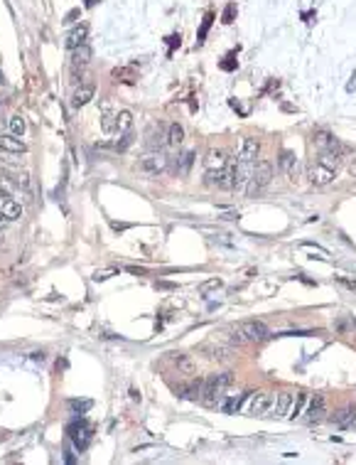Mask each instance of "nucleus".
<instances>
[{"instance_id": "41", "label": "nucleus", "mask_w": 356, "mask_h": 465, "mask_svg": "<svg viewBox=\"0 0 356 465\" xmlns=\"http://www.w3.org/2000/svg\"><path fill=\"white\" fill-rule=\"evenodd\" d=\"M339 283H344L346 288H351V291H356V281H351V278H344V276H339Z\"/></svg>"}, {"instance_id": "25", "label": "nucleus", "mask_w": 356, "mask_h": 465, "mask_svg": "<svg viewBox=\"0 0 356 465\" xmlns=\"http://www.w3.org/2000/svg\"><path fill=\"white\" fill-rule=\"evenodd\" d=\"M172 362H174V367L182 374L194 372V362H192V357H187V354H172Z\"/></svg>"}, {"instance_id": "42", "label": "nucleus", "mask_w": 356, "mask_h": 465, "mask_svg": "<svg viewBox=\"0 0 356 465\" xmlns=\"http://www.w3.org/2000/svg\"><path fill=\"white\" fill-rule=\"evenodd\" d=\"M231 59H233V57H226V62H221V67H224L226 72H231V69H233V67H236V64H233V62H231Z\"/></svg>"}, {"instance_id": "7", "label": "nucleus", "mask_w": 356, "mask_h": 465, "mask_svg": "<svg viewBox=\"0 0 356 465\" xmlns=\"http://www.w3.org/2000/svg\"><path fill=\"white\" fill-rule=\"evenodd\" d=\"M0 153L3 155H25L27 153V146L20 141L18 135H0Z\"/></svg>"}, {"instance_id": "28", "label": "nucleus", "mask_w": 356, "mask_h": 465, "mask_svg": "<svg viewBox=\"0 0 356 465\" xmlns=\"http://www.w3.org/2000/svg\"><path fill=\"white\" fill-rule=\"evenodd\" d=\"M251 394V391H248ZM248 394H241V396H228V399H224L221 401V409H224V413H236L239 411V406H241V401H244Z\"/></svg>"}, {"instance_id": "44", "label": "nucleus", "mask_w": 356, "mask_h": 465, "mask_svg": "<svg viewBox=\"0 0 356 465\" xmlns=\"http://www.w3.org/2000/svg\"><path fill=\"white\" fill-rule=\"evenodd\" d=\"M76 18H79V10H72V13L67 15V22H74Z\"/></svg>"}, {"instance_id": "20", "label": "nucleus", "mask_w": 356, "mask_h": 465, "mask_svg": "<svg viewBox=\"0 0 356 465\" xmlns=\"http://www.w3.org/2000/svg\"><path fill=\"white\" fill-rule=\"evenodd\" d=\"M133 128V113L131 111H121L115 116V133H131Z\"/></svg>"}, {"instance_id": "21", "label": "nucleus", "mask_w": 356, "mask_h": 465, "mask_svg": "<svg viewBox=\"0 0 356 465\" xmlns=\"http://www.w3.org/2000/svg\"><path fill=\"white\" fill-rule=\"evenodd\" d=\"M162 143H167V135L162 133V128H160V126H157V128L152 126V128L148 130V148H150V150H157L160 146H162Z\"/></svg>"}, {"instance_id": "31", "label": "nucleus", "mask_w": 356, "mask_h": 465, "mask_svg": "<svg viewBox=\"0 0 356 465\" xmlns=\"http://www.w3.org/2000/svg\"><path fill=\"white\" fill-rule=\"evenodd\" d=\"M305 401H307V394H305V391H298V396H295V404H292V406H290V413H292V416H300L302 413V406H305Z\"/></svg>"}, {"instance_id": "4", "label": "nucleus", "mask_w": 356, "mask_h": 465, "mask_svg": "<svg viewBox=\"0 0 356 465\" xmlns=\"http://www.w3.org/2000/svg\"><path fill=\"white\" fill-rule=\"evenodd\" d=\"M312 141H315V148H317L319 153H337V155L344 153V146L339 143V138H334L329 130H324V128L315 130Z\"/></svg>"}, {"instance_id": "35", "label": "nucleus", "mask_w": 356, "mask_h": 465, "mask_svg": "<svg viewBox=\"0 0 356 465\" xmlns=\"http://www.w3.org/2000/svg\"><path fill=\"white\" fill-rule=\"evenodd\" d=\"M131 143H133V135H131V133H123V138H121V143H115L113 148H115V150H126V148H128V146H131Z\"/></svg>"}, {"instance_id": "45", "label": "nucleus", "mask_w": 356, "mask_h": 465, "mask_svg": "<svg viewBox=\"0 0 356 465\" xmlns=\"http://www.w3.org/2000/svg\"><path fill=\"white\" fill-rule=\"evenodd\" d=\"M8 224H10V219H8V217L0 212V229H3V226H8Z\"/></svg>"}, {"instance_id": "6", "label": "nucleus", "mask_w": 356, "mask_h": 465, "mask_svg": "<svg viewBox=\"0 0 356 465\" xmlns=\"http://www.w3.org/2000/svg\"><path fill=\"white\" fill-rule=\"evenodd\" d=\"M273 404H275V394H270V391H258V394L251 399V404H248V413H251V416H261V413H265Z\"/></svg>"}, {"instance_id": "27", "label": "nucleus", "mask_w": 356, "mask_h": 465, "mask_svg": "<svg viewBox=\"0 0 356 465\" xmlns=\"http://www.w3.org/2000/svg\"><path fill=\"white\" fill-rule=\"evenodd\" d=\"M8 126H10V133H13V135H18V138H22V135H25V130H27V126H25V118H22L20 113L10 116Z\"/></svg>"}, {"instance_id": "30", "label": "nucleus", "mask_w": 356, "mask_h": 465, "mask_svg": "<svg viewBox=\"0 0 356 465\" xmlns=\"http://www.w3.org/2000/svg\"><path fill=\"white\" fill-rule=\"evenodd\" d=\"M334 330H337L339 335H349L354 330V317H339V320H334Z\"/></svg>"}, {"instance_id": "15", "label": "nucleus", "mask_w": 356, "mask_h": 465, "mask_svg": "<svg viewBox=\"0 0 356 465\" xmlns=\"http://www.w3.org/2000/svg\"><path fill=\"white\" fill-rule=\"evenodd\" d=\"M236 177H239L236 165H224V170H221V180H219V187H221V190H236Z\"/></svg>"}, {"instance_id": "34", "label": "nucleus", "mask_w": 356, "mask_h": 465, "mask_svg": "<svg viewBox=\"0 0 356 465\" xmlns=\"http://www.w3.org/2000/svg\"><path fill=\"white\" fill-rule=\"evenodd\" d=\"M101 126H103V130H106V133H113V130H115V116H103Z\"/></svg>"}, {"instance_id": "24", "label": "nucleus", "mask_w": 356, "mask_h": 465, "mask_svg": "<svg viewBox=\"0 0 356 465\" xmlns=\"http://www.w3.org/2000/svg\"><path fill=\"white\" fill-rule=\"evenodd\" d=\"M192 163H194V153H192V150L182 153V155L177 158V163H174V170H177V175H189V168H192Z\"/></svg>"}, {"instance_id": "9", "label": "nucleus", "mask_w": 356, "mask_h": 465, "mask_svg": "<svg viewBox=\"0 0 356 465\" xmlns=\"http://www.w3.org/2000/svg\"><path fill=\"white\" fill-rule=\"evenodd\" d=\"M96 94V86L91 84V81H86V84H81L79 89L74 91V96H72V106L74 109H81V106H86L91 99H94Z\"/></svg>"}, {"instance_id": "48", "label": "nucleus", "mask_w": 356, "mask_h": 465, "mask_svg": "<svg viewBox=\"0 0 356 465\" xmlns=\"http://www.w3.org/2000/svg\"><path fill=\"white\" fill-rule=\"evenodd\" d=\"M3 81H5V76H3V72H0V84H3Z\"/></svg>"}, {"instance_id": "12", "label": "nucleus", "mask_w": 356, "mask_h": 465, "mask_svg": "<svg viewBox=\"0 0 356 465\" xmlns=\"http://www.w3.org/2000/svg\"><path fill=\"white\" fill-rule=\"evenodd\" d=\"M89 62H91V47L89 44H81V47L72 50V67L74 69H84Z\"/></svg>"}, {"instance_id": "17", "label": "nucleus", "mask_w": 356, "mask_h": 465, "mask_svg": "<svg viewBox=\"0 0 356 465\" xmlns=\"http://www.w3.org/2000/svg\"><path fill=\"white\" fill-rule=\"evenodd\" d=\"M226 165V155L224 150H209L204 158V168L206 170H221Z\"/></svg>"}, {"instance_id": "38", "label": "nucleus", "mask_w": 356, "mask_h": 465, "mask_svg": "<svg viewBox=\"0 0 356 465\" xmlns=\"http://www.w3.org/2000/svg\"><path fill=\"white\" fill-rule=\"evenodd\" d=\"M115 273H118L115 268H108V271H101V273H96V276H94V281H96V283H98V281H106V278H111V276H115Z\"/></svg>"}, {"instance_id": "26", "label": "nucleus", "mask_w": 356, "mask_h": 465, "mask_svg": "<svg viewBox=\"0 0 356 465\" xmlns=\"http://www.w3.org/2000/svg\"><path fill=\"white\" fill-rule=\"evenodd\" d=\"M111 76L115 79V81H126V84H131V81H135V69L133 67H115L111 72Z\"/></svg>"}, {"instance_id": "23", "label": "nucleus", "mask_w": 356, "mask_h": 465, "mask_svg": "<svg viewBox=\"0 0 356 465\" xmlns=\"http://www.w3.org/2000/svg\"><path fill=\"white\" fill-rule=\"evenodd\" d=\"M295 163H298V158H295V153H292V150H282L280 158H278V165H280V170H282V172H287V175H292Z\"/></svg>"}, {"instance_id": "18", "label": "nucleus", "mask_w": 356, "mask_h": 465, "mask_svg": "<svg viewBox=\"0 0 356 465\" xmlns=\"http://www.w3.org/2000/svg\"><path fill=\"white\" fill-rule=\"evenodd\" d=\"M180 396H182V399H189V401H197V399L202 396V382L194 379V382H189L185 387H180Z\"/></svg>"}, {"instance_id": "32", "label": "nucleus", "mask_w": 356, "mask_h": 465, "mask_svg": "<svg viewBox=\"0 0 356 465\" xmlns=\"http://www.w3.org/2000/svg\"><path fill=\"white\" fill-rule=\"evenodd\" d=\"M216 288H221V278H209V281H204V283L199 286V291H202V293L216 291Z\"/></svg>"}, {"instance_id": "13", "label": "nucleus", "mask_w": 356, "mask_h": 465, "mask_svg": "<svg viewBox=\"0 0 356 465\" xmlns=\"http://www.w3.org/2000/svg\"><path fill=\"white\" fill-rule=\"evenodd\" d=\"M0 212L10 219V222H18L20 217H22V205H20L18 200H3V205H0Z\"/></svg>"}, {"instance_id": "10", "label": "nucleus", "mask_w": 356, "mask_h": 465, "mask_svg": "<svg viewBox=\"0 0 356 465\" xmlns=\"http://www.w3.org/2000/svg\"><path fill=\"white\" fill-rule=\"evenodd\" d=\"M86 35H89V25H79L74 27L69 35H67V50H76V47H81V44H86Z\"/></svg>"}, {"instance_id": "2", "label": "nucleus", "mask_w": 356, "mask_h": 465, "mask_svg": "<svg viewBox=\"0 0 356 465\" xmlns=\"http://www.w3.org/2000/svg\"><path fill=\"white\" fill-rule=\"evenodd\" d=\"M138 170L140 172H148V175H160L167 170V155L160 153V150H152L148 155H143L138 160Z\"/></svg>"}, {"instance_id": "1", "label": "nucleus", "mask_w": 356, "mask_h": 465, "mask_svg": "<svg viewBox=\"0 0 356 465\" xmlns=\"http://www.w3.org/2000/svg\"><path fill=\"white\" fill-rule=\"evenodd\" d=\"M270 180H273V163H270V160H258V163H256V168H253L251 180H248L246 195H248V197L261 195L263 190L270 185Z\"/></svg>"}, {"instance_id": "19", "label": "nucleus", "mask_w": 356, "mask_h": 465, "mask_svg": "<svg viewBox=\"0 0 356 465\" xmlns=\"http://www.w3.org/2000/svg\"><path fill=\"white\" fill-rule=\"evenodd\" d=\"M290 406H292V394L290 391H280L278 394V401H275V416L290 413Z\"/></svg>"}, {"instance_id": "11", "label": "nucleus", "mask_w": 356, "mask_h": 465, "mask_svg": "<svg viewBox=\"0 0 356 465\" xmlns=\"http://www.w3.org/2000/svg\"><path fill=\"white\" fill-rule=\"evenodd\" d=\"M324 416V396L315 394V399H310V409H307V421L310 424H317Z\"/></svg>"}, {"instance_id": "3", "label": "nucleus", "mask_w": 356, "mask_h": 465, "mask_svg": "<svg viewBox=\"0 0 356 465\" xmlns=\"http://www.w3.org/2000/svg\"><path fill=\"white\" fill-rule=\"evenodd\" d=\"M334 177H337V170L329 168V165H324V163H310V168H307V180L312 182V185L317 187H324L329 185V182H334Z\"/></svg>"}, {"instance_id": "37", "label": "nucleus", "mask_w": 356, "mask_h": 465, "mask_svg": "<svg viewBox=\"0 0 356 465\" xmlns=\"http://www.w3.org/2000/svg\"><path fill=\"white\" fill-rule=\"evenodd\" d=\"M211 20H214V15H206L204 22H202V30H199V42L206 37V32H209V25H211Z\"/></svg>"}, {"instance_id": "5", "label": "nucleus", "mask_w": 356, "mask_h": 465, "mask_svg": "<svg viewBox=\"0 0 356 465\" xmlns=\"http://www.w3.org/2000/svg\"><path fill=\"white\" fill-rule=\"evenodd\" d=\"M239 330L246 337V342H261V340H265V337L270 335L268 325L261 322V320H246V322L239 325Z\"/></svg>"}, {"instance_id": "46", "label": "nucleus", "mask_w": 356, "mask_h": 465, "mask_svg": "<svg viewBox=\"0 0 356 465\" xmlns=\"http://www.w3.org/2000/svg\"><path fill=\"white\" fill-rule=\"evenodd\" d=\"M131 399H133V401H140V391H138V389H131Z\"/></svg>"}, {"instance_id": "43", "label": "nucleus", "mask_w": 356, "mask_h": 465, "mask_svg": "<svg viewBox=\"0 0 356 465\" xmlns=\"http://www.w3.org/2000/svg\"><path fill=\"white\" fill-rule=\"evenodd\" d=\"M346 91H356V69H354V74H351V81L346 84Z\"/></svg>"}, {"instance_id": "47", "label": "nucleus", "mask_w": 356, "mask_h": 465, "mask_svg": "<svg viewBox=\"0 0 356 465\" xmlns=\"http://www.w3.org/2000/svg\"><path fill=\"white\" fill-rule=\"evenodd\" d=\"M349 172H354V175H356V158L349 163Z\"/></svg>"}, {"instance_id": "22", "label": "nucleus", "mask_w": 356, "mask_h": 465, "mask_svg": "<svg viewBox=\"0 0 356 465\" xmlns=\"http://www.w3.org/2000/svg\"><path fill=\"white\" fill-rule=\"evenodd\" d=\"M182 141H185V128L180 126V123H169L167 128V143L172 148H177V146H182Z\"/></svg>"}, {"instance_id": "29", "label": "nucleus", "mask_w": 356, "mask_h": 465, "mask_svg": "<svg viewBox=\"0 0 356 465\" xmlns=\"http://www.w3.org/2000/svg\"><path fill=\"white\" fill-rule=\"evenodd\" d=\"M233 384V374L231 372H221L216 374V389H219V396H224V391Z\"/></svg>"}, {"instance_id": "39", "label": "nucleus", "mask_w": 356, "mask_h": 465, "mask_svg": "<svg viewBox=\"0 0 356 465\" xmlns=\"http://www.w3.org/2000/svg\"><path fill=\"white\" fill-rule=\"evenodd\" d=\"M233 13H236V5H226L224 10V22L228 25V22H233Z\"/></svg>"}, {"instance_id": "36", "label": "nucleus", "mask_w": 356, "mask_h": 465, "mask_svg": "<svg viewBox=\"0 0 356 465\" xmlns=\"http://www.w3.org/2000/svg\"><path fill=\"white\" fill-rule=\"evenodd\" d=\"M69 406L74 411H89L94 404H91V401H69Z\"/></svg>"}, {"instance_id": "14", "label": "nucleus", "mask_w": 356, "mask_h": 465, "mask_svg": "<svg viewBox=\"0 0 356 465\" xmlns=\"http://www.w3.org/2000/svg\"><path fill=\"white\" fill-rule=\"evenodd\" d=\"M204 352H209V357L216 362H231V357H233V350L224 347V345H206Z\"/></svg>"}, {"instance_id": "16", "label": "nucleus", "mask_w": 356, "mask_h": 465, "mask_svg": "<svg viewBox=\"0 0 356 465\" xmlns=\"http://www.w3.org/2000/svg\"><path fill=\"white\" fill-rule=\"evenodd\" d=\"M332 421L337 424V426H351L356 421V406H344V409H339L334 416H332Z\"/></svg>"}, {"instance_id": "40", "label": "nucleus", "mask_w": 356, "mask_h": 465, "mask_svg": "<svg viewBox=\"0 0 356 465\" xmlns=\"http://www.w3.org/2000/svg\"><path fill=\"white\" fill-rule=\"evenodd\" d=\"M157 288H162V291H174V288H177V283H167V281H160V283H157Z\"/></svg>"}, {"instance_id": "49", "label": "nucleus", "mask_w": 356, "mask_h": 465, "mask_svg": "<svg viewBox=\"0 0 356 465\" xmlns=\"http://www.w3.org/2000/svg\"><path fill=\"white\" fill-rule=\"evenodd\" d=\"M0 242H3V234H0Z\"/></svg>"}, {"instance_id": "8", "label": "nucleus", "mask_w": 356, "mask_h": 465, "mask_svg": "<svg viewBox=\"0 0 356 465\" xmlns=\"http://www.w3.org/2000/svg\"><path fill=\"white\" fill-rule=\"evenodd\" d=\"M258 153H261V143L256 138H244L239 146V163H256Z\"/></svg>"}, {"instance_id": "33", "label": "nucleus", "mask_w": 356, "mask_h": 465, "mask_svg": "<svg viewBox=\"0 0 356 465\" xmlns=\"http://www.w3.org/2000/svg\"><path fill=\"white\" fill-rule=\"evenodd\" d=\"M228 340H231L233 345H246V337L241 335V330H239V325H236V328H231V333H228Z\"/></svg>"}]
</instances>
